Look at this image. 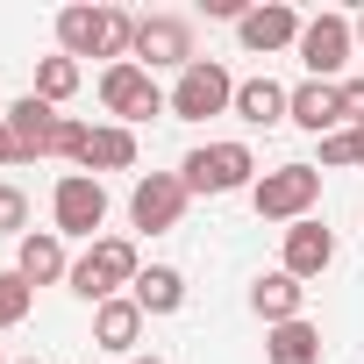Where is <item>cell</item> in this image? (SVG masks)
Here are the masks:
<instances>
[{"label": "cell", "instance_id": "obj_16", "mask_svg": "<svg viewBox=\"0 0 364 364\" xmlns=\"http://www.w3.org/2000/svg\"><path fill=\"white\" fill-rule=\"evenodd\" d=\"M15 272H22L29 286H58V279H72L65 236H58V229H29V236L15 243Z\"/></svg>", "mask_w": 364, "mask_h": 364}, {"label": "cell", "instance_id": "obj_26", "mask_svg": "<svg viewBox=\"0 0 364 364\" xmlns=\"http://www.w3.org/2000/svg\"><path fill=\"white\" fill-rule=\"evenodd\" d=\"M79 150H86V122H65V136H58V157H72V164H79Z\"/></svg>", "mask_w": 364, "mask_h": 364}, {"label": "cell", "instance_id": "obj_32", "mask_svg": "<svg viewBox=\"0 0 364 364\" xmlns=\"http://www.w3.org/2000/svg\"><path fill=\"white\" fill-rule=\"evenodd\" d=\"M0 364H8V357H0Z\"/></svg>", "mask_w": 364, "mask_h": 364}, {"label": "cell", "instance_id": "obj_20", "mask_svg": "<svg viewBox=\"0 0 364 364\" xmlns=\"http://www.w3.org/2000/svg\"><path fill=\"white\" fill-rule=\"evenodd\" d=\"M264 364H321V328H314L307 314L264 328Z\"/></svg>", "mask_w": 364, "mask_h": 364}, {"label": "cell", "instance_id": "obj_28", "mask_svg": "<svg viewBox=\"0 0 364 364\" xmlns=\"http://www.w3.org/2000/svg\"><path fill=\"white\" fill-rule=\"evenodd\" d=\"M350 143H357V164H364V129H350Z\"/></svg>", "mask_w": 364, "mask_h": 364}, {"label": "cell", "instance_id": "obj_31", "mask_svg": "<svg viewBox=\"0 0 364 364\" xmlns=\"http://www.w3.org/2000/svg\"><path fill=\"white\" fill-rule=\"evenodd\" d=\"M22 364H36V357H22Z\"/></svg>", "mask_w": 364, "mask_h": 364}, {"label": "cell", "instance_id": "obj_24", "mask_svg": "<svg viewBox=\"0 0 364 364\" xmlns=\"http://www.w3.org/2000/svg\"><path fill=\"white\" fill-rule=\"evenodd\" d=\"M0 236H29V193L22 186H8V178H0Z\"/></svg>", "mask_w": 364, "mask_h": 364}, {"label": "cell", "instance_id": "obj_19", "mask_svg": "<svg viewBox=\"0 0 364 364\" xmlns=\"http://www.w3.org/2000/svg\"><path fill=\"white\" fill-rule=\"evenodd\" d=\"M136 164V129H122V122H100V129H86V150H79V171H129Z\"/></svg>", "mask_w": 364, "mask_h": 364}, {"label": "cell", "instance_id": "obj_13", "mask_svg": "<svg viewBox=\"0 0 364 364\" xmlns=\"http://www.w3.org/2000/svg\"><path fill=\"white\" fill-rule=\"evenodd\" d=\"M328 264H336V229H321L314 215L293 222V229H286V250H279V272H293V279L307 286V279H321Z\"/></svg>", "mask_w": 364, "mask_h": 364}, {"label": "cell", "instance_id": "obj_2", "mask_svg": "<svg viewBox=\"0 0 364 364\" xmlns=\"http://www.w3.org/2000/svg\"><path fill=\"white\" fill-rule=\"evenodd\" d=\"M143 279V257H136V243L129 236H100V243H86V257H72V293L79 300H122L129 286Z\"/></svg>", "mask_w": 364, "mask_h": 364}, {"label": "cell", "instance_id": "obj_10", "mask_svg": "<svg viewBox=\"0 0 364 364\" xmlns=\"http://www.w3.org/2000/svg\"><path fill=\"white\" fill-rule=\"evenodd\" d=\"M186 208H193V193H186V178H178V171H143L136 193H129V222H136L143 236L178 229V222H186Z\"/></svg>", "mask_w": 364, "mask_h": 364}, {"label": "cell", "instance_id": "obj_14", "mask_svg": "<svg viewBox=\"0 0 364 364\" xmlns=\"http://www.w3.org/2000/svg\"><path fill=\"white\" fill-rule=\"evenodd\" d=\"M286 122L307 129V136H336V129H350V122H343V86H328V79H300Z\"/></svg>", "mask_w": 364, "mask_h": 364}, {"label": "cell", "instance_id": "obj_1", "mask_svg": "<svg viewBox=\"0 0 364 364\" xmlns=\"http://www.w3.org/2000/svg\"><path fill=\"white\" fill-rule=\"evenodd\" d=\"M58 50H65V58L129 65V50H136V15H129V8H65V15H58Z\"/></svg>", "mask_w": 364, "mask_h": 364}, {"label": "cell", "instance_id": "obj_5", "mask_svg": "<svg viewBox=\"0 0 364 364\" xmlns=\"http://www.w3.org/2000/svg\"><path fill=\"white\" fill-rule=\"evenodd\" d=\"M171 122H208V114H229L236 107V79L215 65V58H193L186 72L171 79Z\"/></svg>", "mask_w": 364, "mask_h": 364}, {"label": "cell", "instance_id": "obj_8", "mask_svg": "<svg viewBox=\"0 0 364 364\" xmlns=\"http://www.w3.org/2000/svg\"><path fill=\"white\" fill-rule=\"evenodd\" d=\"M300 65H307V79H328V86H343V65H350V50H357V29H350V15H307V29H300Z\"/></svg>", "mask_w": 364, "mask_h": 364}, {"label": "cell", "instance_id": "obj_11", "mask_svg": "<svg viewBox=\"0 0 364 364\" xmlns=\"http://www.w3.org/2000/svg\"><path fill=\"white\" fill-rule=\"evenodd\" d=\"M8 136L22 143V157H58V136H65V114L50 107V100H36V93H22V100H8Z\"/></svg>", "mask_w": 364, "mask_h": 364}, {"label": "cell", "instance_id": "obj_29", "mask_svg": "<svg viewBox=\"0 0 364 364\" xmlns=\"http://www.w3.org/2000/svg\"><path fill=\"white\" fill-rule=\"evenodd\" d=\"M350 29H357V50H364V15H350Z\"/></svg>", "mask_w": 364, "mask_h": 364}, {"label": "cell", "instance_id": "obj_25", "mask_svg": "<svg viewBox=\"0 0 364 364\" xmlns=\"http://www.w3.org/2000/svg\"><path fill=\"white\" fill-rule=\"evenodd\" d=\"M343 122L364 129V79H343Z\"/></svg>", "mask_w": 364, "mask_h": 364}, {"label": "cell", "instance_id": "obj_23", "mask_svg": "<svg viewBox=\"0 0 364 364\" xmlns=\"http://www.w3.org/2000/svg\"><path fill=\"white\" fill-rule=\"evenodd\" d=\"M29 307H36V286H29L22 272H0V328H22Z\"/></svg>", "mask_w": 364, "mask_h": 364}, {"label": "cell", "instance_id": "obj_7", "mask_svg": "<svg viewBox=\"0 0 364 364\" xmlns=\"http://www.w3.org/2000/svg\"><path fill=\"white\" fill-rule=\"evenodd\" d=\"M150 79L157 72H186L200 50H193V22L186 15H136V50H129Z\"/></svg>", "mask_w": 364, "mask_h": 364}, {"label": "cell", "instance_id": "obj_6", "mask_svg": "<svg viewBox=\"0 0 364 364\" xmlns=\"http://www.w3.org/2000/svg\"><path fill=\"white\" fill-rule=\"evenodd\" d=\"M100 222H107V186H100L93 171H65L58 186H50V229L100 243Z\"/></svg>", "mask_w": 364, "mask_h": 364}, {"label": "cell", "instance_id": "obj_4", "mask_svg": "<svg viewBox=\"0 0 364 364\" xmlns=\"http://www.w3.org/2000/svg\"><path fill=\"white\" fill-rule=\"evenodd\" d=\"M178 178H186V193H250L257 186V157L250 143H200L186 150V164H178Z\"/></svg>", "mask_w": 364, "mask_h": 364}, {"label": "cell", "instance_id": "obj_12", "mask_svg": "<svg viewBox=\"0 0 364 364\" xmlns=\"http://www.w3.org/2000/svg\"><path fill=\"white\" fill-rule=\"evenodd\" d=\"M300 29H307V22L286 8V0H264V8H250V15L236 22V36H243V50H250V58H279V50H293V43H300Z\"/></svg>", "mask_w": 364, "mask_h": 364}, {"label": "cell", "instance_id": "obj_17", "mask_svg": "<svg viewBox=\"0 0 364 364\" xmlns=\"http://www.w3.org/2000/svg\"><path fill=\"white\" fill-rule=\"evenodd\" d=\"M143 321H150V314H143L129 293H122V300H100V307H93V343H100V350H114V357H136Z\"/></svg>", "mask_w": 364, "mask_h": 364}, {"label": "cell", "instance_id": "obj_21", "mask_svg": "<svg viewBox=\"0 0 364 364\" xmlns=\"http://www.w3.org/2000/svg\"><path fill=\"white\" fill-rule=\"evenodd\" d=\"M129 300H136L143 314H178V307H186V272H178V264H150V272L129 286Z\"/></svg>", "mask_w": 364, "mask_h": 364}, {"label": "cell", "instance_id": "obj_27", "mask_svg": "<svg viewBox=\"0 0 364 364\" xmlns=\"http://www.w3.org/2000/svg\"><path fill=\"white\" fill-rule=\"evenodd\" d=\"M8 164H29V157H22V143L8 136V122H0V171H8Z\"/></svg>", "mask_w": 364, "mask_h": 364}, {"label": "cell", "instance_id": "obj_22", "mask_svg": "<svg viewBox=\"0 0 364 364\" xmlns=\"http://www.w3.org/2000/svg\"><path fill=\"white\" fill-rule=\"evenodd\" d=\"M79 79H86V72H79V58H65V50H58V58H36V100H50V107H58V100H72V93H79Z\"/></svg>", "mask_w": 364, "mask_h": 364}, {"label": "cell", "instance_id": "obj_30", "mask_svg": "<svg viewBox=\"0 0 364 364\" xmlns=\"http://www.w3.org/2000/svg\"><path fill=\"white\" fill-rule=\"evenodd\" d=\"M129 364H164V357H129Z\"/></svg>", "mask_w": 364, "mask_h": 364}, {"label": "cell", "instance_id": "obj_3", "mask_svg": "<svg viewBox=\"0 0 364 364\" xmlns=\"http://www.w3.org/2000/svg\"><path fill=\"white\" fill-rule=\"evenodd\" d=\"M321 200V164H279V171H257V186H250V208L257 222H307Z\"/></svg>", "mask_w": 364, "mask_h": 364}, {"label": "cell", "instance_id": "obj_15", "mask_svg": "<svg viewBox=\"0 0 364 364\" xmlns=\"http://www.w3.org/2000/svg\"><path fill=\"white\" fill-rule=\"evenodd\" d=\"M286 107H293V86H279L272 72H257V79H236V122H250V129H279L286 122Z\"/></svg>", "mask_w": 364, "mask_h": 364}, {"label": "cell", "instance_id": "obj_9", "mask_svg": "<svg viewBox=\"0 0 364 364\" xmlns=\"http://www.w3.org/2000/svg\"><path fill=\"white\" fill-rule=\"evenodd\" d=\"M164 100H171V93H164V86H157V79H150V72H143L136 58H129V65H107V72H100V107H107V114H114L122 129H136V122L164 114Z\"/></svg>", "mask_w": 364, "mask_h": 364}, {"label": "cell", "instance_id": "obj_18", "mask_svg": "<svg viewBox=\"0 0 364 364\" xmlns=\"http://www.w3.org/2000/svg\"><path fill=\"white\" fill-rule=\"evenodd\" d=\"M300 307H307V286H300L293 272H264V279L250 286V314H257L264 328H279V321H300Z\"/></svg>", "mask_w": 364, "mask_h": 364}]
</instances>
